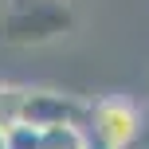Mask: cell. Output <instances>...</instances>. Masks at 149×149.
I'll list each match as a JSON object with an SVG mask.
<instances>
[{
	"label": "cell",
	"instance_id": "cell-2",
	"mask_svg": "<svg viewBox=\"0 0 149 149\" xmlns=\"http://www.w3.org/2000/svg\"><path fill=\"white\" fill-rule=\"evenodd\" d=\"M82 130H86L90 145L98 149H134L137 137L145 134V118L126 98H98V102H90Z\"/></svg>",
	"mask_w": 149,
	"mask_h": 149
},
{
	"label": "cell",
	"instance_id": "cell-7",
	"mask_svg": "<svg viewBox=\"0 0 149 149\" xmlns=\"http://www.w3.org/2000/svg\"><path fill=\"white\" fill-rule=\"evenodd\" d=\"M0 149H8V145H4V134H0Z\"/></svg>",
	"mask_w": 149,
	"mask_h": 149
},
{
	"label": "cell",
	"instance_id": "cell-3",
	"mask_svg": "<svg viewBox=\"0 0 149 149\" xmlns=\"http://www.w3.org/2000/svg\"><path fill=\"white\" fill-rule=\"evenodd\" d=\"M90 102L71 98L63 90H31L28 86V102H24V122L20 126L31 130H47V126H86Z\"/></svg>",
	"mask_w": 149,
	"mask_h": 149
},
{
	"label": "cell",
	"instance_id": "cell-1",
	"mask_svg": "<svg viewBox=\"0 0 149 149\" xmlns=\"http://www.w3.org/2000/svg\"><path fill=\"white\" fill-rule=\"evenodd\" d=\"M71 31V0H8L0 36L16 47H36Z\"/></svg>",
	"mask_w": 149,
	"mask_h": 149
},
{
	"label": "cell",
	"instance_id": "cell-8",
	"mask_svg": "<svg viewBox=\"0 0 149 149\" xmlns=\"http://www.w3.org/2000/svg\"><path fill=\"white\" fill-rule=\"evenodd\" d=\"M90 149H98V145H90Z\"/></svg>",
	"mask_w": 149,
	"mask_h": 149
},
{
	"label": "cell",
	"instance_id": "cell-6",
	"mask_svg": "<svg viewBox=\"0 0 149 149\" xmlns=\"http://www.w3.org/2000/svg\"><path fill=\"white\" fill-rule=\"evenodd\" d=\"M134 149H149V126H145V134L137 137V145H134Z\"/></svg>",
	"mask_w": 149,
	"mask_h": 149
},
{
	"label": "cell",
	"instance_id": "cell-5",
	"mask_svg": "<svg viewBox=\"0 0 149 149\" xmlns=\"http://www.w3.org/2000/svg\"><path fill=\"white\" fill-rule=\"evenodd\" d=\"M24 102H28V86L16 82H0V134L24 122Z\"/></svg>",
	"mask_w": 149,
	"mask_h": 149
},
{
	"label": "cell",
	"instance_id": "cell-4",
	"mask_svg": "<svg viewBox=\"0 0 149 149\" xmlns=\"http://www.w3.org/2000/svg\"><path fill=\"white\" fill-rule=\"evenodd\" d=\"M36 149H90V137L82 126H47L39 130Z\"/></svg>",
	"mask_w": 149,
	"mask_h": 149
}]
</instances>
